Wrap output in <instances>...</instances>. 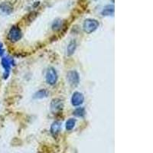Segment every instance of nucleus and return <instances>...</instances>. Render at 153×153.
<instances>
[{
	"label": "nucleus",
	"instance_id": "1a4fd4ad",
	"mask_svg": "<svg viewBox=\"0 0 153 153\" xmlns=\"http://www.w3.org/2000/svg\"><path fill=\"white\" fill-rule=\"evenodd\" d=\"M0 9L5 14H9L12 12V8L8 2H3L0 5Z\"/></svg>",
	"mask_w": 153,
	"mask_h": 153
},
{
	"label": "nucleus",
	"instance_id": "f8f14e48",
	"mask_svg": "<svg viewBox=\"0 0 153 153\" xmlns=\"http://www.w3.org/2000/svg\"><path fill=\"white\" fill-rule=\"evenodd\" d=\"M76 125V120L75 119H69L66 123V129L67 130H72Z\"/></svg>",
	"mask_w": 153,
	"mask_h": 153
},
{
	"label": "nucleus",
	"instance_id": "39448f33",
	"mask_svg": "<svg viewBox=\"0 0 153 153\" xmlns=\"http://www.w3.org/2000/svg\"><path fill=\"white\" fill-rule=\"evenodd\" d=\"M67 80L68 83L73 87H75L79 84L80 81V76H79L78 73L75 71H71L67 74Z\"/></svg>",
	"mask_w": 153,
	"mask_h": 153
},
{
	"label": "nucleus",
	"instance_id": "ddd939ff",
	"mask_svg": "<svg viewBox=\"0 0 153 153\" xmlns=\"http://www.w3.org/2000/svg\"><path fill=\"white\" fill-rule=\"evenodd\" d=\"M76 42H75V41H72L71 43L68 45V55H71V54H73L74 53V51L75 49H76Z\"/></svg>",
	"mask_w": 153,
	"mask_h": 153
},
{
	"label": "nucleus",
	"instance_id": "9d476101",
	"mask_svg": "<svg viewBox=\"0 0 153 153\" xmlns=\"http://www.w3.org/2000/svg\"><path fill=\"white\" fill-rule=\"evenodd\" d=\"M48 96V92L46 90H40L35 94L34 97L35 99H42V98L47 97Z\"/></svg>",
	"mask_w": 153,
	"mask_h": 153
},
{
	"label": "nucleus",
	"instance_id": "20e7f679",
	"mask_svg": "<svg viewBox=\"0 0 153 153\" xmlns=\"http://www.w3.org/2000/svg\"><path fill=\"white\" fill-rule=\"evenodd\" d=\"M57 74L55 69L53 68H48L46 73V81L50 85H54L57 81Z\"/></svg>",
	"mask_w": 153,
	"mask_h": 153
},
{
	"label": "nucleus",
	"instance_id": "0eeeda50",
	"mask_svg": "<svg viewBox=\"0 0 153 153\" xmlns=\"http://www.w3.org/2000/svg\"><path fill=\"white\" fill-rule=\"evenodd\" d=\"M84 97L83 94L80 92H74L72 95L71 103L74 106H80L84 103Z\"/></svg>",
	"mask_w": 153,
	"mask_h": 153
},
{
	"label": "nucleus",
	"instance_id": "4468645a",
	"mask_svg": "<svg viewBox=\"0 0 153 153\" xmlns=\"http://www.w3.org/2000/svg\"><path fill=\"white\" fill-rule=\"evenodd\" d=\"M86 112L85 110H84V108L83 107H78L76 108V110L74 111V114L77 117H84V115H85Z\"/></svg>",
	"mask_w": 153,
	"mask_h": 153
},
{
	"label": "nucleus",
	"instance_id": "2eb2a0df",
	"mask_svg": "<svg viewBox=\"0 0 153 153\" xmlns=\"http://www.w3.org/2000/svg\"><path fill=\"white\" fill-rule=\"evenodd\" d=\"M5 54V50H4L3 45L0 42V56H2Z\"/></svg>",
	"mask_w": 153,
	"mask_h": 153
},
{
	"label": "nucleus",
	"instance_id": "9b49d317",
	"mask_svg": "<svg viewBox=\"0 0 153 153\" xmlns=\"http://www.w3.org/2000/svg\"><path fill=\"white\" fill-rule=\"evenodd\" d=\"M114 13V7L113 5H107L103 9V12H102V14L103 16H110V15H113Z\"/></svg>",
	"mask_w": 153,
	"mask_h": 153
},
{
	"label": "nucleus",
	"instance_id": "7ed1b4c3",
	"mask_svg": "<svg viewBox=\"0 0 153 153\" xmlns=\"http://www.w3.org/2000/svg\"><path fill=\"white\" fill-rule=\"evenodd\" d=\"M14 64V61L12 57H4L2 59V65L5 70V73H4V78L6 79L9 76V73H10V70L12 68V65Z\"/></svg>",
	"mask_w": 153,
	"mask_h": 153
},
{
	"label": "nucleus",
	"instance_id": "f257e3e1",
	"mask_svg": "<svg viewBox=\"0 0 153 153\" xmlns=\"http://www.w3.org/2000/svg\"><path fill=\"white\" fill-rule=\"evenodd\" d=\"M98 27H99V22L95 19H86L84 22V25H83L84 31L87 34H91L94 32V31L97 29Z\"/></svg>",
	"mask_w": 153,
	"mask_h": 153
},
{
	"label": "nucleus",
	"instance_id": "6e6552de",
	"mask_svg": "<svg viewBox=\"0 0 153 153\" xmlns=\"http://www.w3.org/2000/svg\"><path fill=\"white\" fill-rule=\"evenodd\" d=\"M61 129V123L60 122L55 121L52 123L51 126V133L54 137H57V136L59 134Z\"/></svg>",
	"mask_w": 153,
	"mask_h": 153
},
{
	"label": "nucleus",
	"instance_id": "423d86ee",
	"mask_svg": "<svg viewBox=\"0 0 153 153\" xmlns=\"http://www.w3.org/2000/svg\"><path fill=\"white\" fill-rule=\"evenodd\" d=\"M63 107H64V103L63 101L60 99L52 100L51 103V110L53 113H57L61 111Z\"/></svg>",
	"mask_w": 153,
	"mask_h": 153
},
{
	"label": "nucleus",
	"instance_id": "f03ea898",
	"mask_svg": "<svg viewBox=\"0 0 153 153\" xmlns=\"http://www.w3.org/2000/svg\"><path fill=\"white\" fill-rule=\"evenodd\" d=\"M22 37V33L21 29L18 26H12L8 34V38L12 42H18L21 39Z\"/></svg>",
	"mask_w": 153,
	"mask_h": 153
}]
</instances>
